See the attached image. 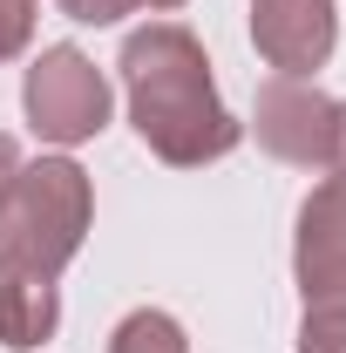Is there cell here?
Wrapping results in <instances>:
<instances>
[{
	"mask_svg": "<svg viewBox=\"0 0 346 353\" xmlns=\"http://www.w3.org/2000/svg\"><path fill=\"white\" fill-rule=\"evenodd\" d=\"M109 353H190L183 326H176L163 306H136L116 333H109Z\"/></svg>",
	"mask_w": 346,
	"mask_h": 353,
	"instance_id": "8",
	"label": "cell"
},
{
	"mask_svg": "<svg viewBox=\"0 0 346 353\" xmlns=\"http://www.w3.org/2000/svg\"><path fill=\"white\" fill-rule=\"evenodd\" d=\"M14 163H21V143H14V136H7V130H0V176H7V170H14Z\"/></svg>",
	"mask_w": 346,
	"mask_h": 353,
	"instance_id": "13",
	"label": "cell"
},
{
	"mask_svg": "<svg viewBox=\"0 0 346 353\" xmlns=\"http://www.w3.org/2000/svg\"><path fill=\"white\" fill-rule=\"evenodd\" d=\"M299 353H346V299H312L305 306Z\"/></svg>",
	"mask_w": 346,
	"mask_h": 353,
	"instance_id": "9",
	"label": "cell"
},
{
	"mask_svg": "<svg viewBox=\"0 0 346 353\" xmlns=\"http://www.w3.org/2000/svg\"><path fill=\"white\" fill-rule=\"evenodd\" d=\"M292 279H299L305 306L312 299H346V170L312 183L299 204V231H292Z\"/></svg>",
	"mask_w": 346,
	"mask_h": 353,
	"instance_id": "6",
	"label": "cell"
},
{
	"mask_svg": "<svg viewBox=\"0 0 346 353\" xmlns=\"http://www.w3.org/2000/svg\"><path fill=\"white\" fill-rule=\"evenodd\" d=\"M21 116L41 143L75 150L88 136L109 130V75L88 61L75 41H54L28 61V82H21Z\"/></svg>",
	"mask_w": 346,
	"mask_h": 353,
	"instance_id": "3",
	"label": "cell"
},
{
	"mask_svg": "<svg viewBox=\"0 0 346 353\" xmlns=\"http://www.w3.org/2000/svg\"><path fill=\"white\" fill-rule=\"evenodd\" d=\"M116 68H123V95H130V123L156 163L204 170L245 143V123L224 109V95L211 82V54L183 21L136 28L116 54Z\"/></svg>",
	"mask_w": 346,
	"mask_h": 353,
	"instance_id": "1",
	"label": "cell"
},
{
	"mask_svg": "<svg viewBox=\"0 0 346 353\" xmlns=\"http://www.w3.org/2000/svg\"><path fill=\"white\" fill-rule=\"evenodd\" d=\"M68 21H82V28H116L123 14H136L143 0H54Z\"/></svg>",
	"mask_w": 346,
	"mask_h": 353,
	"instance_id": "11",
	"label": "cell"
},
{
	"mask_svg": "<svg viewBox=\"0 0 346 353\" xmlns=\"http://www.w3.org/2000/svg\"><path fill=\"white\" fill-rule=\"evenodd\" d=\"M34 14H41V0H0V68H7L14 54H28Z\"/></svg>",
	"mask_w": 346,
	"mask_h": 353,
	"instance_id": "10",
	"label": "cell"
},
{
	"mask_svg": "<svg viewBox=\"0 0 346 353\" xmlns=\"http://www.w3.org/2000/svg\"><path fill=\"white\" fill-rule=\"evenodd\" d=\"M143 7H183V0H143Z\"/></svg>",
	"mask_w": 346,
	"mask_h": 353,
	"instance_id": "14",
	"label": "cell"
},
{
	"mask_svg": "<svg viewBox=\"0 0 346 353\" xmlns=\"http://www.w3.org/2000/svg\"><path fill=\"white\" fill-rule=\"evenodd\" d=\"M95 224V183L75 157L14 163L0 176V265L61 279Z\"/></svg>",
	"mask_w": 346,
	"mask_h": 353,
	"instance_id": "2",
	"label": "cell"
},
{
	"mask_svg": "<svg viewBox=\"0 0 346 353\" xmlns=\"http://www.w3.org/2000/svg\"><path fill=\"white\" fill-rule=\"evenodd\" d=\"M333 123H340V102L312 82H292V75H272L252 102L258 150L292 170H333Z\"/></svg>",
	"mask_w": 346,
	"mask_h": 353,
	"instance_id": "4",
	"label": "cell"
},
{
	"mask_svg": "<svg viewBox=\"0 0 346 353\" xmlns=\"http://www.w3.org/2000/svg\"><path fill=\"white\" fill-rule=\"evenodd\" d=\"M340 41V7L333 0H252V48L272 75L312 82Z\"/></svg>",
	"mask_w": 346,
	"mask_h": 353,
	"instance_id": "5",
	"label": "cell"
},
{
	"mask_svg": "<svg viewBox=\"0 0 346 353\" xmlns=\"http://www.w3.org/2000/svg\"><path fill=\"white\" fill-rule=\"evenodd\" d=\"M54 326H61V292H54V279H34V272L0 265V347L7 353H34L41 340H54Z\"/></svg>",
	"mask_w": 346,
	"mask_h": 353,
	"instance_id": "7",
	"label": "cell"
},
{
	"mask_svg": "<svg viewBox=\"0 0 346 353\" xmlns=\"http://www.w3.org/2000/svg\"><path fill=\"white\" fill-rule=\"evenodd\" d=\"M333 170H346V102H340V123H333Z\"/></svg>",
	"mask_w": 346,
	"mask_h": 353,
	"instance_id": "12",
	"label": "cell"
}]
</instances>
